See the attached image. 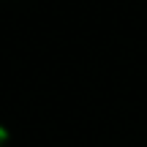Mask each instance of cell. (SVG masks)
<instances>
[{"label": "cell", "instance_id": "1", "mask_svg": "<svg viewBox=\"0 0 147 147\" xmlns=\"http://www.w3.org/2000/svg\"><path fill=\"white\" fill-rule=\"evenodd\" d=\"M5 144H8V128L0 125V147H5Z\"/></svg>", "mask_w": 147, "mask_h": 147}]
</instances>
